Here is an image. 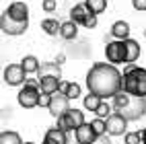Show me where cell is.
Segmentation results:
<instances>
[{"instance_id": "8d00e7d4", "label": "cell", "mask_w": 146, "mask_h": 144, "mask_svg": "<svg viewBox=\"0 0 146 144\" xmlns=\"http://www.w3.org/2000/svg\"><path fill=\"white\" fill-rule=\"evenodd\" d=\"M142 144H146V128H144V140H142Z\"/></svg>"}, {"instance_id": "83f0119b", "label": "cell", "mask_w": 146, "mask_h": 144, "mask_svg": "<svg viewBox=\"0 0 146 144\" xmlns=\"http://www.w3.org/2000/svg\"><path fill=\"white\" fill-rule=\"evenodd\" d=\"M91 126L95 128V132L99 134V136H105L107 134V119H101V117H95L91 121Z\"/></svg>"}, {"instance_id": "ac0fdd59", "label": "cell", "mask_w": 146, "mask_h": 144, "mask_svg": "<svg viewBox=\"0 0 146 144\" xmlns=\"http://www.w3.org/2000/svg\"><path fill=\"white\" fill-rule=\"evenodd\" d=\"M60 78H54V76H45V78H41L39 80V89L43 91V93H47V95H56L58 93V89H60Z\"/></svg>"}, {"instance_id": "d6986e66", "label": "cell", "mask_w": 146, "mask_h": 144, "mask_svg": "<svg viewBox=\"0 0 146 144\" xmlns=\"http://www.w3.org/2000/svg\"><path fill=\"white\" fill-rule=\"evenodd\" d=\"M60 35L64 37V39H76V35H78V25H76L74 21H66V23H62Z\"/></svg>"}, {"instance_id": "d6a6232c", "label": "cell", "mask_w": 146, "mask_h": 144, "mask_svg": "<svg viewBox=\"0 0 146 144\" xmlns=\"http://www.w3.org/2000/svg\"><path fill=\"white\" fill-rule=\"evenodd\" d=\"M132 6L142 13V11H146V0H132Z\"/></svg>"}, {"instance_id": "d590c367", "label": "cell", "mask_w": 146, "mask_h": 144, "mask_svg": "<svg viewBox=\"0 0 146 144\" xmlns=\"http://www.w3.org/2000/svg\"><path fill=\"white\" fill-rule=\"evenodd\" d=\"M64 60H66V56H64V54H58L56 62H58V64H64Z\"/></svg>"}, {"instance_id": "cb8c5ba5", "label": "cell", "mask_w": 146, "mask_h": 144, "mask_svg": "<svg viewBox=\"0 0 146 144\" xmlns=\"http://www.w3.org/2000/svg\"><path fill=\"white\" fill-rule=\"evenodd\" d=\"M84 109L86 111H97V109H99V105L103 103V99L99 97V95H93V93H89V95H86V97H84Z\"/></svg>"}, {"instance_id": "3957f363", "label": "cell", "mask_w": 146, "mask_h": 144, "mask_svg": "<svg viewBox=\"0 0 146 144\" xmlns=\"http://www.w3.org/2000/svg\"><path fill=\"white\" fill-rule=\"evenodd\" d=\"M119 113L128 121H136V119L144 117V113H146V97H134V95H130L128 105H125L123 109H119Z\"/></svg>"}, {"instance_id": "9a60e30c", "label": "cell", "mask_w": 146, "mask_h": 144, "mask_svg": "<svg viewBox=\"0 0 146 144\" xmlns=\"http://www.w3.org/2000/svg\"><path fill=\"white\" fill-rule=\"evenodd\" d=\"M111 37L113 39H119V41L130 39V23L128 21H115L111 25Z\"/></svg>"}, {"instance_id": "f546056e", "label": "cell", "mask_w": 146, "mask_h": 144, "mask_svg": "<svg viewBox=\"0 0 146 144\" xmlns=\"http://www.w3.org/2000/svg\"><path fill=\"white\" fill-rule=\"evenodd\" d=\"M56 0H41V8H43V11L45 13H54L56 11Z\"/></svg>"}, {"instance_id": "e0dca14e", "label": "cell", "mask_w": 146, "mask_h": 144, "mask_svg": "<svg viewBox=\"0 0 146 144\" xmlns=\"http://www.w3.org/2000/svg\"><path fill=\"white\" fill-rule=\"evenodd\" d=\"M140 58V43L136 39H125V64H132Z\"/></svg>"}, {"instance_id": "7402d4cb", "label": "cell", "mask_w": 146, "mask_h": 144, "mask_svg": "<svg viewBox=\"0 0 146 144\" xmlns=\"http://www.w3.org/2000/svg\"><path fill=\"white\" fill-rule=\"evenodd\" d=\"M84 4H86V8H89L93 15H97V17L107 11V0H84Z\"/></svg>"}, {"instance_id": "603a6c76", "label": "cell", "mask_w": 146, "mask_h": 144, "mask_svg": "<svg viewBox=\"0 0 146 144\" xmlns=\"http://www.w3.org/2000/svg\"><path fill=\"white\" fill-rule=\"evenodd\" d=\"M0 144H25V142L21 140V136H19L17 132L4 130L2 134H0Z\"/></svg>"}, {"instance_id": "5bb4252c", "label": "cell", "mask_w": 146, "mask_h": 144, "mask_svg": "<svg viewBox=\"0 0 146 144\" xmlns=\"http://www.w3.org/2000/svg\"><path fill=\"white\" fill-rule=\"evenodd\" d=\"M45 76H54V78H60L62 80V68H60V64L58 62H45L41 64V68L39 72H37V78H45Z\"/></svg>"}, {"instance_id": "6da1fadb", "label": "cell", "mask_w": 146, "mask_h": 144, "mask_svg": "<svg viewBox=\"0 0 146 144\" xmlns=\"http://www.w3.org/2000/svg\"><path fill=\"white\" fill-rule=\"evenodd\" d=\"M86 89L93 95H99L103 101L113 99L123 91V74L109 62H97L86 72Z\"/></svg>"}, {"instance_id": "4dcf8cb0", "label": "cell", "mask_w": 146, "mask_h": 144, "mask_svg": "<svg viewBox=\"0 0 146 144\" xmlns=\"http://www.w3.org/2000/svg\"><path fill=\"white\" fill-rule=\"evenodd\" d=\"M82 27H86V29H95V27H97V15L89 13V17L84 19V25H82Z\"/></svg>"}, {"instance_id": "52a82bcc", "label": "cell", "mask_w": 146, "mask_h": 144, "mask_svg": "<svg viewBox=\"0 0 146 144\" xmlns=\"http://www.w3.org/2000/svg\"><path fill=\"white\" fill-rule=\"evenodd\" d=\"M0 29L4 35H23L29 29V21H15L6 13L0 15Z\"/></svg>"}, {"instance_id": "e575fe53", "label": "cell", "mask_w": 146, "mask_h": 144, "mask_svg": "<svg viewBox=\"0 0 146 144\" xmlns=\"http://www.w3.org/2000/svg\"><path fill=\"white\" fill-rule=\"evenodd\" d=\"M93 144H111V140H109V136L105 134V136H99V138H97Z\"/></svg>"}, {"instance_id": "5b68a950", "label": "cell", "mask_w": 146, "mask_h": 144, "mask_svg": "<svg viewBox=\"0 0 146 144\" xmlns=\"http://www.w3.org/2000/svg\"><path fill=\"white\" fill-rule=\"evenodd\" d=\"M84 121V111L82 109H70V111H66L62 117H58V128L64 130V132H70V130H78Z\"/></svg>"}, {"instance_id": "8992f818", "label": "cell", "mask_w": 146, "mask_h": 144, "mask_svg": "<svg viewBox=\"0 0 146 144\" xmlns=\"http://www.w3.org/2000/svg\"><path fill=\"white\" fill-rule=\"evenodd\" d=\"M105 58L107 62L117 66V64H125V41L113 39L105 45Z\"/></svg>"}, {"instance_id": "44dd1931", "label": "cell", "mask_w": 146, "mask_h": 144, "mask_svg": "<svg viewBox=\"0 0 146 144\" xmlns=\"http://www.w3.org/2000/svg\"><path fill=\"white\" fill-rule=\"evenodd\" d=\"M41 29H43V33H47V35H58L60 29H62V23L56 21V19H43V21H41Z\"/></svg>"}, {"instance_id": "4fadbf2b", "label": "cell", "mask_w": 146, "mask_h": 144, "mask_svg": "<svg viewBox=\"0 0 146 144\" xmlns=\"http://www.w3.org/2000/svg\"><path fill=\"white\" fill-rule=\"evenodd\" d=\"M43 144H68V132L60 128H50L43 136Z\"/></svg>"}, {"instance_id": "484cf974", "label": "cell", "mask_w": 146, "mask_h": 144, "mask_svg": "<svg viewBox=\"0 0 146 144\" xmlns=\"http://www.w3.org/2000/svg\"><path fill=\"white\" fill-rule=\"evenodd\" d=\"M142 140H144V130H140V132H128L123 136V144H142Z\"/></svg>"}, {"instance_id": "74e56055", "label": "cell", "mask_w": 146, "mask_h": 144, "mask_svg": "<svg viewBox=\"0 0 146 144\" xmlns=\"http://www.w3.org/2000/svg\"><path fill=\"white\" fill-rule=\"evenodd\" d=\"M25 144H35V142H25Z\"/></svg>"}, {"instance_id": "f35d334b", "label": "cell", "mask_w": 146, "mask_h": 144, "mask_svg": "<svg viewBox=\"0 0 146 144\" xmlns=\"http://www.w3.org/2000/svg\"><path fill=\"white\" fill-rule=\"evenodd\" d=\"M144 37H146V31H144Z\"/></svg>"}, {"instance_id": "836d02e7", "label": "cell", "mask_w": 146, "mask_h": 144, "mask_svg": "<svg viewBox=\"0 0 146 144\" xmlns=\"http://www.w3.org/2000/svg\"><path fill=\"white\" fill-rule=\"evenodd\" d=\"M68 89H70V82H66V80H62V82H60V89H58V93H62V95H66V93H68Z\"/></svg>"}, {"instance_id": "d4e9b609", "label": "cell", "mask_w": 146, "mask_h": 144, "mask_svg": "<svg viewBox=\"0 0 146 144\" xmlns=\"http://www.w3.org/2000/svg\"><path fill=\"white\" fill-rule=\"evenodd\" d=\"M128 101H130V95L125 93V91H121V93H117L113 97V109L115 111H119V109H123L125 105H128Z\"/></svg>"}, {"instance_id": "7c38bea8", "label": "cell", "mask_w": 146, "mask_h": 144, "mask_svg": "<svg viewBox=\"0 0 146 144\" xmlns=\"http://www.w3.org/2000/svg\"><path fill=\"white\" fill-rule=\"evenodd\" d=\"M4 13L11 17V19H15V21H29V6L25 2H21V0L8 4V8H6Z\"/></svg>"}, {"instance_id": "2e32d148", "label": "cell", "mask_w": 146, "mask_h": 144, "mask_svg": "<svg viewBox=\"0 0 146 144\" xmlns=\"http://www.w3.org/2000/svg\"><path fill=\"white\" fill-rule=\"evenodd\" d=\"M89 8H86V4L84 2H80V4H74L72 8H70V21H74L76 25H84V19L89 17Z\"/></svg>"}, {"instance_id": "ffe728a7", "label": "cell", "mask_w": 146, "mask_h": 144, "mask_svg": "<svg viewBox=\"0 0 146 144\" xmlns=\"http://www.w3.org/2000/svg\"><path fill=\"white\" fill-rule=\"evenodd\" d=\"M21 66L25 68V72H27V74L39 72V68H41V64H39V60H37L35 56H25L23 60H21Z\"/></svg>"}, {"instance_id": "9c48e42d", "label": "cell", "mask_w": 146, "mask_h": 144, "mask_svg": "<svg viewBox=\"0 0 146 144\" xmlns=\"http://www.w3.org/2000/svg\"><path fill=\"white\" fill-rule=\"evenodd\" d=\"M125 128H128V119L119 111H113L111 117H107V136H125L128 134Z\"/></svg>"}, {"instance_id": "ba28073f", "label": "cell", "mask_w": 146, "mask_h": 144, "mask_svg": "<svg viewBox=\"0 0 146 144\" xmlns=\"http://www.w3.org/2000/svg\"><path fill=\"white\" fill-rule=\"evenodd\" d=\"M2 78L8 86H21V84L27 82V72H25V68L21 64H8L4 68Z\"/></svg>"}, {"instance_id": "8fae6325", "label": "cell", "mask_w": 146, "mask_h": 144, "mask_svg": "<svg viewBox=\"0 0 146 144\" xmlns=\"http://www.w3.org/2000/svg\"><path fill=\"white\" fill-rule=\"evenodd\" d=\"M74 138H76L78 144H93L97 138H99V134H97L95 128L86 121V123H82L78 130H74Z\"/></svg>"}, {"instance_id": "4316f807", "label": "cell", "mask_w": 146, "mask_h": 144, "mask_svg": "<svg viewBox=\"0 0 146 144\" xmlns=\"http://www.w3.org/2000/svg\"><path fill=\"white\" fill-rule=\"evenodd\" d=\"M113 111L115 109H111V105L107 103V101H103L99 105V109L95 111V115H97V117H101V119H107V117H111V115H113Z\"/></svg>"}, {"instance_id": "30bf717a", "label": "cell", "mask_w": 146, "mask_h": 144, "mask_svg": "<svg viewBox=\"0 0 146 144\" xmlns=\"http://www.w3.org/2000/svg\"><path fill=\"white\" fill-rule=\"evenodd\" d=\"M47 109H50V113L58 119V117H62L66 111L72 109L70 107V99H68L66 95H62V93H56L52 97V103H50V107H47Z\"/></svg>"}, {"instance_id": "f1b7e54d", "label": "cell", "mask_w": 146, "mask_h": 144, "mask_svg": "<svg viewBox=\"0 0 146 144\" xmlns=\"http://www.w3.org/2000/svg\"><path fill=\"white\" fill-rule=\"evenodd\" d=\"M80 95H82V86H80L78 82H70V89H68L66 97H68V99L72 101V99H78Z\"/></svg>"}, {"instance_id": "7a4b0ae2", "label": "cell", "mask_w": 146, "mask_h": 144, "mask_svg": "<svg viewBox=\"0 0 146 144\" xmlns=\"http://www.w3.org/2000/svg\"><path fill=\"white\" fill-rule=\"evenodd\" d=\"M123 91L134 97H146V68L136 66V62L123 66Z\"/></svg>"}, {"instance_id": "277c9868", "label": "cell", "mask_w": 146, "mask_h": 144, "mask_svg": "<svg viewBox=\"0 0 146 144\" xmlns=\"http://www.w3.org/2000/svg\"><path fill=\"white\" fill-rule=\"evenodd\" d=\"M39 95H41V89H39V86L23 84L21 91H19V95H17V101H19L21 107L33 109V107H39Z\"/></svg>"}, {"instance_id": "1f68e13d", "label": "cell", "mask_w": 146, "mask_h": 144, "mask_svg": "<svg viewBox=\"0 0 146 144\" xmlns=\"http://www.w3.org/2000/svg\"><path fill=\"white\" fill-rule=\"evenodd\" d=\"M52 97H54V95H47V93L41 91V95H39V107H50Z\"/></svg>"}]
</instances>
